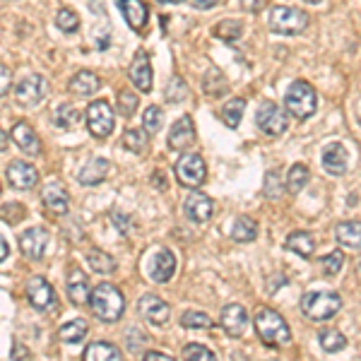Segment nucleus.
<instances>
[{
    "mask_svg": "<svg viewBox=\"0 0 361 361\" xmlns=\"http://www.w3.org/2000/svg\"><path fill=\"white\" fill-rule=\"evenodd\" d=\"M90 306H92V313H94L99 320H104V323H116V320L123 316L126 301L118 287H114L111 282H102L92 289Z\"/></svg>",
    "mask_w": 361,
    "mask_h": 361,
    "instance_id": "nucleus-1",
    "label": "nucleus"
},
{
    "mask_svg": "<svg viewBox=\"0 0 361 361\" xmlns=\"http://www.w3.org/2000/svg\"><path fill=\"white\" fill-rule=\"evenodd\" d=\"M255 330H258L260 340L265 342L267 347H282L289 342V325L284 323V318L279 316L272 308H260L255 313Z\"/></svg>",
    "mask_w": 361,
    "mask_h": 361,
    "instance_id": "nucleus-2",
    "label": "nucleus"
},
{
    "mask_svg": "<svg viewBox=\"0 0 361 361\" xmlns=\"http://www.w3.org/2000/svg\"><path fill=\"white\" fill-rule=\"evenodd\" d=\"M342 308V299L335 292H308L301 299V311L311 320H330Z\"/></svg>",
    "mask_w": 361,
    "mask_h": 361,
    "instance_id": "nucleus-3",
    "label": "nucleus"
},
{
    "mask_svg": "<svg viewBox=\"0 0 361 361\" xmlns=\"http://www.w3.org/2000/svg\"><path fill=\"white\" fill-rule=\"evenodd\" d=\"M284 104H287V111L296 116V118H308V116L316 114L318 109V99H316V90H313L308 82H294L287 90V97H284Z\"/></svg>",
    "mask_w": 361,
    "mask_h": 361,
    "instance_id": "nucleus-4",
    "label": "nucleus"
},
{
    "mask_svg": "<svg viewBox=\"0 0 361 361\" xmlns=\"http://www.w3.org/2000/svg\"><path fill=\"white\" fill-rule=\"evenodd\" d=\"M270 27L277 34H301L308 27V15L299 8L277 5L270 13Z\"/></svg>",
    "mask_w": 361,
    "mask_h": 361,
    "instance_id": "nucleus-5",
    "label": "nucleus"
},
{
    "mask_svg": "<svg viewBox=\"0 0 361 361\" xmlns=\"http://www.w3.org/2000/svg\"><path fill=\"white\" fill-rule=\"evenodd\" d=\"M173 171H176L178 183L188 185V188H200L207 178L205 161H202L200 154H193V152L180 157V159L176 161V166H173Z\"/></svg>",
    "mask_w": 361,
    "mask_h": 361,
    "instance_id": "nucleus-6",
    "label": "nucleus"
},
{
    "mask_svg": "<svg viewBox=\"0 0 361 361\" xmlns=\"http://www.w3.org/2000/svg\"><path fill=\"white\" fill-rule=\"evenodd\" d=\"M114 126H116V116L111 111V106H109V102L99 99V102L90 104V109H87V128H90L92 135L99 140L109 137L114 133Z\"/></svg>",
    "mask_w": 361,
    "mask_h": 361,
    "instance_id": "nucleus-7",
    "label": "nucleus"
},
{
    "mask_svg": "<svg viewBox=\"0 0 361 361\" xmlns=\"http://www.w3.org/2000/svg\"><path fill=\"white\" fill-rule=\"evenodd\" d=\"M255 123H258V128L265 135H282L289 126V118H287V111H284L279 104L265 102V104H260L258 111H255Z\"/></svg>",
    "mask_w": 361,
    "mask_h": 361,
    "instance_id": "nucleus-8",
    "label": "nucleus"
},
{
    "mask_svg": "<svg viewBox=\"0 0 361 361\" xmlns=\"http://www.w3.org/2000/svg\"><path fill=\"white\" fill-rule=\"evenodd\" d=\"M46 92H49L46 78H42V75H29V78L17 82L15 99L20 106H37V104L46 97Z\"/></svg>",
    "mask_w": 361,
    "mask_h": 361,
    "instance_id": "nucleus-9",
    "label": "nucleus"
},
{
    "mask_svg": "<svg viewBox=\"0 0 361 361\" xmlns=\"http://www.w3.org/2000/svg\"><path fill=\"white\" fill-rule=\"evenodd\" d=\"M51 243V234L44 226H32L20 236V250L27 260H42Z\"/></svg>",
    "mask_w": 361,
    "mask_h": 361,
    "instance_id": "nucleus-10",
    "label": "nucleus"
},
{
    "mask_svg": "<svg viewBox=\"0 0 361 361\" xmlns=\"http://www.w3.org/2000/svg\"><path fill=\"white\" fill-rule=\"evenodd\" d=\"M25 292L29 304L37 308V311H51V308H56V292L44 277H29Z\"/></svg>",
    "mask_w": 361,
    "mask_h": 361,
    "instance_id": "nucleus-11",
    "label": "nucleus"
},
{
    "mask_svg": "<svg viewBox=\"0 0 361 361\" xmlns=\"http://www.w3.org/2000/svg\"><path fill=\"white\" fill-rule=\"evenodd\" d=\"M183 212L190 222L205 224L214 214V202H212V197H207L205 193H190L183 202Z\"/></svg>",
    "mask_w": 361,
    "mask_h": 361,
    "instance_id": "nucleus-12",
    "label": "nucleus"
},
{
    "mask_svg": "<svg viewBox=\"0 0 361 361\" xmlns=\"http://www.w3.org/2000/svg\"><path fill=\"white\" fill-rule=\"evenodd\" d=\"M137 311L145 320H149L152 325H164L169 320V304L157 294H145L137 301Z\"/></svg>",
    "mask_w": 361,
    "mask_h": 361,
    "instance_id": "nucleus-13",
    "label": "nucleus"
},
{
    "mask_svg": "<svg viewBox=\"0 0 361 361\" xmlns=\"http://www.w3.org/2000/svg\"><path fill=\"white\" fill-rule=\"evenodd\" d=\"M248 313L241 304H229L222 308V328L226 330V335L231 337H243L248 330Z\"/></svg>",
    "mask_w": 361,
    "mask_h": 361,
    "instance_id": "nucleus-14",
    "label": "nucleus"
},
{
    "mask_svg": "<svg viewBox=\"0 0 361 361\" xmlns=\"http://www.w3.org/2000/svg\"><path fill=\"white\" fill-rule=\"evenodd\" d=\"M10 137H13V142L25 154H29V157L42 154V140H39V135L34 133V128L29 126V123H25V121H20V123L13 126V133H10Z\"/></svg>",
    "mask_w": 361,
    "mask_h": 361,
    "instance_id": "nucleus-15",
    "label": "nucleus"
},
{
    "mask_svg": "<svg viewBox=\"0 0 361 361\" xmlns=\"http://www.w3.org/2000/svg\"><path fill=\"white\" fill-rule=\"evenodd\" d=\"M176 272V255L171 250H159L152 260H149V279L157 284H166Z\"/></svg>",
    "mask_w": 361,
    "mask_h": 361,
    "instance_id": "nucleus-16",
    "label": "nucleus"
},
{
    "mask_svg": "<svg viewBox=\"0 0 361 361\" xmlns=\"http://www.w3.org/2000/svg\"><path fill=\"white\" fill-rule=\"evenodd\" d=\"M8 180L17 190H29L39 183V171L27 161H13L8 166Z\"/></svg>",
    "mask_w": 361,
    "mask_h": 361,
    "instance_id": "nucleus-17",
    "label": "nucleus"
},
{
    "mask_svg": "<svg viewBox=\"0 0 361 361\" xmlns=\"http://www.w3.org/2000/svg\"><path fill=\"white\" fill-rule=\"evenodd\" d=\"M195 142V126L190 116H180L169 130V149H185Z\"/></svg>",
    "mask_w": 361,
    "mask_h": 361,
    "instance_id": "nucleus-18",
    "label": "nucleus"
},
{
    "mask_svg": "<svg viewBox=\"0 0 361 361\" xmlns=\"http://www.w3.org/2000/svg\"><path fill=\"white\" fill-rule=\"evenodd\" d=\"M42 200H44V205L49 212H54V214H66L68 212V207H70V195H68V190L63 188L58 180H51V183H46L44 185V190H42Z\"/></svg>",
    "mask_w": 361,
    "mask_h": 361,
    "instance_id": "nucleus-19",
    "label": "nucleus"
},
{
    "mask_svg": "<svg viewBox=\"0 0 361 361\" xmlns=\"http://www.w3.org/2000/svg\"><path fill=\"white\" fill-rule=\"evenodd\" d=\"M152 63H149V56L147 54H140L135 56V61H133L130 66V82L137 87L140 92H152Z\"/></svg>",
    "mask_w": 361,
    "mask_h": 361,
    "instance_id": "nucleus-20",
    "label": "nucleus"
},
{
    "mask_svg": "<svg viewBox=\"0 0 361 361\" xmlns=\"http://www.w3.org/2000/svg\"><path fill=\"white\" fill-rule=\"evenodd\" d=\"M118 5L128 25L135 29V32H142V27L147 25V17H149L147 5L142 0H118Z\"/></svg>",
    "mask_w": 361,
    "mask_h": 361,
    "instance_id": "nucleus-21",
    "label": "nucleus"
},
{
    "mask_svg": "<svg viewBox=\"0 0 361 361\" xmlns=\"http://www.w3.org/2000/svg\"><path fill=\"white\" fill-rule=\"evenodd\" d=\"M323 166L333 176H342L347 171V149L340 142H333L323 149Z\"/></svg>",
    "mask_w": 361,
    "mask_h": 361,
    "instance_id": "nucleus-22",
    "label": "nucleus"
},
{
    "mask_svg": "<svg viewBox=\"0 0 361 361\" xmlns=\"http://www.w3.org/2000/svg\"><path fill=\"white\" fill-rule=\"evenodd\" d=\"M106 173H109V161L102 159V157H94V159H90L82 169H80L78 180L82 185H97L106 178Z\"/></svg>",
    "mask_w": 361,
    "mask_h": 361,
    "instance_id": "nucleus-23",
    "label": "nucleus"
},
{
    "mask_svg": "<svg viewBox=\"0 0 361 361\" xmlns=\"http://www.w3.org/2000/svg\"><path fill=\"white\" fill-rule=\"evenodd\" d=\"M68 296H70V301L73 304H85L87 301V296H90V279H87V275L82 270H70V275H68Z\"/></svg>",
    "mask_w": 361,
    "mask_h": 361,
    "instance_id": "nucleus-24",
    "label": "nucleus"
},
{
    "mask_svg": "<svg viewBox=\"0 0 361 361\" xmlns=\"http://www.w3.org/2000/svg\"><path fill=\"white\" fill-rule=\"evenodd\" d=\"M82 361H123V354L111 342H92L85 349Z\"/></svg>",
    "mask_w": 361,
    "mask_h": 361,
    "instance_id": "nucleus-25",
    "label": "nucleus"
},
{
    "mask_svg": "<svg viewBox=\"0 0 361 361\" xmlns=\"http://www.w3.org/2000/svg\"><path fill=\"white\" fill-rule=\"evenodd\" d=\"M284 248L301 255V258H311L313 250H316V241H313V236L308 234V231H294V234L287 238Z\"/></svg>",
    "mask_w": 361,
    "mask_h": 361,
    "instance_id": "nucleus-26",
    "label": "nucleus"
},
{
    "mask_svg": "<svg viewBox=\"0 0 361 361\" xmlns=\"http://www.w3.org/2000/svg\"><path fill=\"white\" fill-rule=\"evenodd\" d=\"M87 330H90L87 320L75 318V320H70V323H66L61 330H58V337H61V342H66V345H80V342L85 340Z\"/></svg>",
    "mask_w": 361,
    "mask_h": 361,
    "instance_id": "nucleus-27",
    "label": "nucleus"
},
{
    "mask_svg": "<svg viewBox=\"0 0 361 361\" xmlns=\"http://www.w3.org/2000/svg\"><path fill=\"white\" fill-rule=\"evenodd\" d=\"M70 90L80 97H90L99 90V78L94 73H90V70H80V73L70 80Z\"/></svg>",
    "mask_w": 361,
    "mask_h": 361,
    "instance_id": "nucleus-28",
    "label": "nucleus"
},
{
    "mask_svg": "<svg viewBox=\"0 0 361 361\" xmlns=\"http://www.w3.org/2000/svg\"><path fill=\"white\" fill-rule=\"evenodd\" d=\"M226 90H229V82H226L222 70L209 68L207 75L202 78V92H205L207 97H222Z\"/></svg>",
    "mask_w": 361,
    "mask_h": 361,
    "instance_id": "nucleus-29",
    "label": "nucleus"
},
{
    "mask_svg": "<svg viewBox=\"0 0 361 361\" xmlns=\"http://www.w3.org/2000/svg\"><path fill=\"white\" fill-rule=\"evenodd\" d=\"M335 236L342 246L347 248H361V222H342L337 224Z\"/></svg>",
    "mask_w": 361,
    "mask_h": 361,
    "instance_id": "nucleus-30",
    "label": "nucleus"
},
{
    "mask_svg": "<svg viewBox=\"0 0 361 361\" xmlns=\"http://www.w3.org/2000/svg\"><path fill=\"white\" fill-rule=\"evenodd\" d=\"M255 236H258V224H255V219H250V217H238L234 226H231V238L238 243L255 241Z\"/></svg>",
    "mask_w": 361,
    "mask_h": 361,
    "instance_id": "nucleus-31",
    "label": "nucleus"
},
{
    "mask_svg": "<svg viewBox=\"0 0 361 361\" xmlns=\"http://www.w3.org/2000/svg\"><path fill=\"white\" fill-rule=\"evenodd\" d=\"M87 265H90L94 272H102V275H109V272L116 270V260L99 248H92L90 253H87Z\"/></svg>",
    "mask_w": 361,
    "mask_h": 361,
    "instance_id": "nucleus-32",
    "label": "nucleus"
},
{
    "mask_svg": "<svg viewBox=\"0 0 361 361\" xmlns=\"http://www.w3.org/2000/svg\"><path fill=\"white\" fill-rule=\"evenodd\" d=\"M123 145L126 149H130L133 154H145L149 147V137L147 130H135V128H128L123 135Z\"/></svg>",
    "mask_w": 361,
    "mask_h": 361,
    "instance_id": "nucleus-33",
    "label": "nucleus"
},
{
    "mask_svg": "<svg viewBox=\"0 0 361 361\" xmlns=\"http://www.w3.org/2000/svg\"><path fill=\"white\" fill-rule=\"evenodd\" d=\"M308 178H311V171H308V166L294 164L292 169H289V173H287V190H289V193H301V190L306 188Z\"/></svg>",
    "mask_w": 361,
    "mask_h": 361,
    "instance_id": "nucleus-34",
    "label": "nucleus"
},
{
    "mask_svg": "<svg viewBox=\"0 0 361 361\" xmlns=\"http://www.w3.org/2000/svg\"><path fill=\"white\" fill-rule=\"evenodd\" d=\"M318 342H320V347H323L328 354L342 352V349L347 347V337L342 335V333H337V330H320V333H318Z\"/></svg>",
    "mask_w": 361,
    "mask_h": 361,
    "instance_id": "nucleus-35",
    "label": "nucleus"
},
{
    "mask_svg": "<svg viewBox=\"0 0 361 361\" xmlns=\"http://www.w3.org/2000/svg\"><path fill=\"white\" fill-rule=\"evenodd\" d=\"M243 111H246V102H243V99H231V102H226L224 109H222L224 123L234 130V128H238V123H241Z\"/></svg>",
    "mask_w": 361,
    "mask_h": 361,
    "instance_id": "nucleus-36",
    "label": "nucleus"
},
{
    "mask_svg": "<svg viewBox=\"0 0 361 361\" xmlns=\"http://www.w3.org/2000/svg\"><path fill=\"white\" fill-rule=\"evenodd\" d=\"M54 121L58 128H63V130H68V128H75L80 121V111L73 106V104H61V106L54 111Z\"/></svg>",
    "mask_w": 361,
    "mask_h": 361,
    "instance_id": "nucleus-37",
    "label": "nucleus"
},
{
    "mask_svg": "<svg viewBox=\"0 0 361 361\" xmlns=\"http://www.w3.org/2000/svg\"><path fill=\"white\" fill-rule=\"evenodd\" d=\"M180 325L188 330H209L214 323H212V318L202 311H185L183 316H180Z\"/></svg>",
    "mask_w": 361,
    "mask_h": 361,
    "instance_id": "nucleus-38",
    "label": "nucleus"
},
{
    "mask_svg": "<svg viewBox=\"0 0 361 361\" xmlns=\"http://www.w3.org/2000/svg\"><path fill=\"white\" fill-rule=\"evenodd\" d=\"M241 34H243V27H241V22H236V20H224L214 27V37H219L222 42H236V39H241Z\"/></svg>",
    "mask_w": 361,
    "mask_h": 361,
    "instance_id": "nucleus-39",
    "label": "nucleus"
},
{
    "mask_svg": "<svg viewBox=\"0 0 361 361\" xmlns=\"http://www.w3.org/2000/svg\"><path fill=\"white\" fill-rule=\"evenodd\" d=\"M164 94H166V99H169L171 104H183L185 99H188L190 92H188V85H185L183 80H180L178 75H176V78H173L171 82L166 85Z\"/></svg>",
    "mask_w": 361,
    "mask_h": 361,
    "instance_id": "nucleus-40",
    "label": "nucleus"
},
{
    "mask_svg": "<svg viewBox=\"0 0 361 361\" xmlns=\"http://www.w3.org/2000/svg\"><path fill=\"white\" fill-rule=\"evenodd\" d=\"M56 27L66 34H75L80 29V17L75 15L73 10L63 8V10H58V15H56Z\"/></svg>",
    "mask_w": 361,
    "mask_h": 361,
    "instance_id": "nucleus-41",
    "label": "nucleus"
},
{
    "mask_svg": "<svg viewBox=\"0 0 361 361\" xmlns=\"http://www.w3.org/2000/svg\"><path fill=\"white\" fill-rule=\"evenodd\" d=\"M183 359L185 361H217L212 349H207L205 345H197V342L183 347Z\"/></svg>",
    "mask_w": 361,
    "mask_h": 361,
    "instance_id": "nucleus-42",
    "label": "nucleus"
},
{
    "mask_svg": "<svg viewBox=\"0 0 361 361\" xmlns=\"http://www.w3.org/2000/svg\"><path fill=\"white\" fill-rule=\"evenodd\" d=\"M137 94L130 90H121L118 92V114L126 116V118H130L133 114L137 111Z\"/></svg>",
    "mask_w": 361,
    "mask_h": 361,
    "instance_id": "nucleus-43",
    "label": "nucleus"
},
{
    "mask_svg": "<svg viewBox=\"0 0 361 361\" xmlns=\"http://www.w3.org/2000/svg\"><path fill=\"white\" fill-rule=\"evenodd\" d=\"M142 123H145V130L149 133V135H154V133L161 130V123H164V114H161L159 106H149L147 111L142 116Z\"/></svg>",
    "mask_w": 361,
    "mask_h": 361,
    "instance_id": "nucleus-44",
    "label": "nucleus"
},
{
    "mask_svg": "<svg viewBox=\"0 0 361 361\" xmlns=\"http://www.w3.org/2000/svg\"><path fill=\"white\" fill-rule=\"evenodd\" d=\"M342 267H345V253H342V250H333V253L323 258V272L328 277L340 275Z\"/></svg>",
    "mask_w": 361,
    "mask_h": 361,
    "instance_id": "nucleus-45",
    "label": "nucleus"
},
{
    "mask_svg": "<svg viewBox=\"0 0 361 361\" xmlns=\"http://www.w3.org/2000/svg\"><path fill=\"white\" fill-rule=\"evenodd\" d=\"M279 176H282V173H279L277 169L265 176V195L270 197V200H277V197L282 195L284 185H282V180H279Z\"/></svg>",
    "mask_w": 361,
    "mask_h": 361,
    "instance_id": "nucleus-46",
    "label": "nucleus"
},
{
    "mask_svg": "<svg viewBox=\"0 0 361 361\" xmlns=\"http://www.w3.org/2000/svg\"><path fill=\"white\" fill-rule=\"evenodd\" d=\"M22 217H25V207L22 205H5L3 207V219L10 224H17L22 222Z\"/></svg>",
    "mask_w": 361,
    "mask_h": 361,
    "instance_id": "nucleus-47",
    "label": "nucleus"
},
{
    "mask_svg": "<svg viewBox=\"0 0 361 361\" xmlns=\"http://www.w3.org/2000/svg\"><path fill=\"white\" fill-rule=\"evenodd\" d=\"M10 85H13V73H10L5 66H0V97H5L10 92Z\"/></svg>",
    "mask_w": 361,
    "mask_h": 361,
    "instance_id": "nucleus-48",
    "label": "nucleus"
},
{
    "mask_svg": "<svg viewBox=\"0 0 361 361\" xmlns=\"http://www.w3.org/2000/svg\"><path fill=\"white\" fill-rule=\"evenodd\" d=\"M114 224L118 226L123 234H128V229H130V219H128L126 214H114Z\"/></svg>",
    "mask_w": 361,
    "mask_h": 361,
    "instance_id": "nucleus-49",
    "label": "nucleus"
},
{
    "mask_svg": "<svg viewBox=\"0 0 361 361\" xmlns=\"http://www.w3.org/2000/svg\"><path fill=\"white\" fill-rule=\"evenodd\" d=\"M142 361H173V359L169 357V354H161V352H147Z\"/></svg>",
    "mask_w": 361,
    "mask_h": 361,
    "instance_id": "nucleus-50",
    "label": "nucleus"
},
{
    "mask_svg": "<svg viewBox=\"0 0 361 361\" xmlns=\"http://www.w3.org/2000/svg\"><path fill=\"white\" fill-rule=\"evenodd\" d=\"M188 3L197 10H207V8H212V5H217L219 0H188Z\"/></svg>",
    "mask_w": 361,
    "mask_h": 361,
    "instance_id": "nucleus-51",
    "label": "nucleus"
},
{
    "mask_svg": "<svg viewBox=\"0 0 361 361\" xmlns=\"http://www.w3.org/2000/svg\"><path fill=\"white\" fill-rule=\"evenodd\" d=\"M243 8H248L250 13H258L260 8H263V0H241Z\"/></svg>",
    "mask_w": 361,
    "mask_h": 361,
    "instance_id": "nucleus-52",
    "label": "nucleus"
},
{
    "mask_svg": "<svg viewBox=\"0 0 361 361\" xmlns=\"http://www.w3.org/2000/svg\"><path fill=\"white\" fill-rule=\"evenodd\" d=\"M8 253H10V246H8V241H5V238L0 236V263H3V260L8 258Z\"/></svg>",
    "mask_w": 361,
    "mask_h": 361,
    "instance_id": "nucleus-53",
    "label": "nucleus"
},
{
    "mask_svg": "<svg viewBox=\"0 0 361 361\" xmlns=\"http://www.w3.org/2000/svg\"><path fill=\"white\" fill-rule=\"evenodd\" d=\"M5 147H8V135H5V130L0 128V152H5Z\"/></svg>",
    "mask_w": 361,
    "mask_h": 361,
    "instance_id": "nucleus-54",
    "label": "nucleus"
},
{
    "mask_svg": "<svg viewBox=\"0 0 361 361\" xmlns=\"http://www.w3.org/2000/svg\"><path fill=\"white\" fill-rule=\"evenodd\" d=\"M159 3H183V0H159Z\"/></svg>",
    "mask_w": 361,
    "mask_h": 361,
    "instance_id": "nucleus-55",
    "label": "nucleus"
},
{
    "mask_svg": "<svg viewBox=\"0 0 361 361\" xmlns=\"http://www.w3.org/2000/svg\"><path fill=\"white\" fill-rule=\"evenodd\" d=\"M304 3H311V5H316V3H320V0H304Z\"/></svg>",
    "mask_w": 361,
    "mask_h": 361,
    "instance_id": "nucleus-56",
    "label": "nucleus"
},
{
    "mask_svg": "<svg viewBox=\"0 0 361 361\" xmlns=\"http://www.w3.org/2000/svg\"><path fill=\"white\" fill-rule=\"evenodd\" d=\"M359 277H361V263H359Z\"/></svg>",
    "mask_w": 361,
    "mask_h": 361,
    "instance_id": "nucleus-57",
    "label": "nucleus"
}]
</instances>
